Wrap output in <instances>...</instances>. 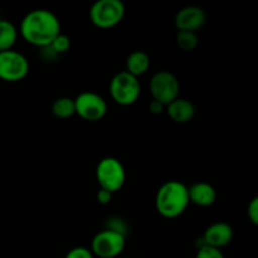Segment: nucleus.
<instances>
[{"instance_id": "nucleus-1", "label": "nucleus", "mask_w": 258, "mask_h": 258, "mask_svg": "<svg viewBox=\"0 0 258 258\" xmlns=\"http://www.w3.org/2000/svg\"><path fill=\"white\" fill-rule=\"evenodd\" d=\"M59 18L48 9H34L24 15L19 32L23 39L38 48H45L60 34Z\"/></svg>"}, {"instance_id": "nucleus-2", "label": "nucleus", "mask_w": 258, "mask_h": 258, "mask_svg": "<svg viewBox=\"0 0 258 258\" xmlns=\"http://www.w3.org/2000/svg\"><path fill=\"white\" fill-rule=\"evenodd\" d=\"M189 203L188 186L178 180L166 181L159 188L155 197L156 211L168 219L181 216L186 211Z\"/></svg>"}, {"instance_id": "nucleus-3", "label": "nucleus", "mask_w": 258, "mask_h": 258, "mask_svg": "<svg viewBox=\"0 0 258 258\" xmlns=\"http://www.w3.org/2000/svg\"><path fill=\"white\" fill-rule=\"evenodd\" d=\"M126 8L122 0H97L90 8V20L95 27L110 29L122 22Z\"/></svg>"}, {"instance_id": "nucleus-4", "label": "nucleus", "mask_w": 258, "mask_h": 258, "mask_svg": "<svg viewBox=\"0 0 258 258\" xmlns=\"http://www.w3.org/2000/svg\"><path fill=\"white\" fill-rule=\"evenodd\" d=\"M110 93L117 105L131 106L139 100L141 86L138 77L126 71L116 73L110 82Z\"/></svg>"}, {"instance_id": "nucleus-5", "label": "nucleus", "mask_w": 258, "mask_h": 258, "mask_svg": "<svg viewBox=\"0 0 258 258\" xmlns=\"http://www.w3.org/2000/svg\"><path fill=\"white\" fill-rule=\"evenodd\" d=\"M96 179L100 189L110 193L121 190L126 181V171L122 163L116 158H103L96 168Z\"/></svg>"}, {"instance_id": "nucleus-6", "label": "nucleus", "mask_w": 258, "mask_h": 258, "mask_svg": "<svg viewBox=\"0 0 258 258\" xmlns=\"http://www.w3.org/2000/svg\"><path fill=\"white\" fill-rule=\"evenodd\" d=\"M150 92L153 100L168 106L179 97L180 83L174 73L169 71H159L150 80Z\"/></svg>"}, {"instance_id": "nucleus-7", "label": "nucleus", "mask_w": 258, "mask_h": 258, "mask_svg": "<svg viewBox=\"0 0 258 258\" xmlns=\"http://www.w3.org/2000/svg\"><path fill=\"white\" fill-rule=\"evenodd\" d=\"M126 247V236L117 232L103 229L93 237L91 242V252L98 258H116Z\"/></svg>"}, {"instance_id": "nucleus-8", "label": "nucleus", "mask_w": 258, "mask_h": 258, "mask_svg": "<svg viewBox=\"0 0 258 258\" xmlns=\"http://www.w3.org/2000/svg\"><path fill=\"white\" fill-rule=\"evenodd\" d=\"M29 73V62L17 50L0 52V80L5 82H18Z\"/></svg>"}, {"instance_id": "nucleus-9", "label": "nucleus", "mask_w": 258, "mask_h": 258, "mask_svg": "<svg viewBox=\"0 0 258 258\" xmlns=\"http://www.w3.org/2000/svg\"><path fill=\"white\" fill-rule=\"evenodd\" d=\"M76 113L90 122L102 120L107 113V103L98 93L86 91L75 98Z\"/></svg>"}, {"instance_id": "nucleus-10", "label": "nucleus", "mask_w": 258, "mask_h": 258, "mask_svg": "<svg viewBox=\"0 0 258 258\" xmlns=\"http://www.w3.org/2000/svg\"><path fill=\"white\" fill-rule=\"evenodd\" d=\"M207 14L202 8L196 5L184 7L176 13L175 25L179 32H194L201 29L206 24Z\"/></svg>"}, {"instance_id": "nucleus-11", "label": "nucleus", "mask_w": 258, "mask_h": 258, "mask_svg": "<svg viewBox=\"0 0 258 258\" xmlns=\"http://www.w3.org/2000/svg\"><path fill=\"white\" fill-rule=\"evenodd\" d=\"M233 236L234 232L232 226H229L226 222H216L204 231L202 238L206 246L221 249L231 243Z\"/></svg>"}, {"instance_id": "nucleus-12", "label": "nucleus", "mask_w": 258, "mask_h": 258, "mask_svg": "<svg viewBox=\"0 0 258 258\" xmlns=\"http://www.w3.org/2000/svg\"><path fill=\"white\" fill-rule=\"evenodd\" d=\"M166 112L174 122L186 123L190 122L196 116V106L186 98L178 97L166 106Z\"/></svg>"}, {"instance_id": "nucleus-13", "label": "nucleus", "mask_w": 258, "mask_h": 258, "mask_svg": "<svg viewBox=\"0 0 258 258\" xmlns=\"http://www.w3.org/2000/svg\"><path fill=\"white\" fill-rule=\"evenodd\" d=\"M189 201L198 207H209L216 202L217 191L211 184L198 181L188 188Z\"/></svg>"}, {"instance_id": "nucleus-14", "label": "nucleus", "mask_w": 258, "mask_h": 258, "mask_svg": "<svg viewBox=\"0 0 258 258\" xmlns=\"http://www.w3.org/2000/svg\"><path fill=\"white\" fill-rule=\"evenodd\" d=\"M149 67H150V58L143 50H135L130 53L126 59V72L135 77L143 76L144 73L148 72Z\"/></svg>"}, {"instance_id": "nucleus-15", "label": "nucleus", "mask_w": 258, "mask_h": 258, "mask_svg": "<svg viewBox=\"0 0 258 258\" xmlns=\"http://www.w3.org/2000/svg\"><path fill=\"white\" fill-rule=\"evenodd\" d=\"M18 38V30L12 22L0 19V52L10 50Z\"/></svg>"}, {"instance_id": "nucleus-16", "label": "nucleus", "mask_w": 258, "mask_h": 258, "mask_svg": "<svg viewBox=\"0 0 258 258\" xmlns=\"http://www.w3.org/2000/svg\"><path fill=\"white\" fill-rule=\"evenodd\" d=\"M52 112L58 118H70L76 113L75 100L71 97H59L53 102Z\"/></svg>"}, {"instance_id": "nucleus-17", "label": "nucleus", "mask_w": 258, "mask_h": 258, "mask_svg": "<svg viewBox=\"0 0 258 258\" xmlns=\"http://www.w3.org/2000/svg\"><path fill=\"white\" fill-rule=\"evenodd\" d=\"M176 44L183 52H193L198 45V37L194 32H178Z\"/></svg>"}, {"instance_id": "nucleus-18", "label": "nucleus", "mask_w": 258, "mask_h": 258, "mask_svg": "<svg viewBox=\"0 0 258 258\" xmlns=\"http://www.w3.org/2000/svg\"><path fill=\"white\" fill-rule=\"evenodd\" d=\"M70 47H71L70 38H68L67 35L62 34V33H60V34L58 35V37L55 38L54 40H53L52 44H50V48H52V49L54 50V52L57 53L58 55H60V54H63V53L68 52Z\"/></svg>"}, {"instance_id": "nucleus-19", "label": "nucleus", "mask_w": 258, "mask_h": 258, "mask_svg": "<svg viewBox=\"0 0 258 258\" xmlns=\"http://www.w3.org/2000/svg\"><path fill=\"white\" fill-rule=\"evenodd\" d=\"M196 258H224V254L222 253L221 249L204 246L202 248L197 249Z\"/></svg>"}, {"instance_id": "nucleus-20", "label": "nucleus", "mask_w": 258, "mask_h": 258, "mask_svg": "<svg viewBox=\"0 0 258 258\" xmlns=\"http://www.w3.org/2000/svg\"><path fill=\"white\" fill-rule=\"evenodd\" d=\"M108 223L106 229H110V231L117 232V233L123 234L126 236V232H127V226H126L125 222L120 218H110L108 219Z\"/></svg>"}, {"instance_id": "nucleus-21", "label": "nucleus", "mask_w": 258, "mask_h": 258, "mask_svg": "<svg viewBox=\"0 0 258 258\" xmlns=\"http://www.w3.org/2000/svg\"><path fill=\"white\" fill-rule=\"evenodd\" d=\"M64 258H95L92 254L91 249L86 248V247H76L68 251Z\"/></svg>"}, {"instance_id": "nucleus-22", "label": "nucleus", "mask_w": 258, "mask_h": 258, "mask_svg": "<svg viewBox=\"0 0 258 258\" xmlns=\"http://www.w3.org/2000/svg\"><path fill=\"white\" fill-rule=\"evenodd\" d=\"M247 213H248V218L254 226L258 227V196L254 197L248 204L247 208Z\"/></svg>"}, {"instance_id": "nucleus-23", "label": "nucleus", "mask_w": 258, "mask_h": 258, "mask_svg": "<svg viewBox=\"0 0 258 258\" xmlns=\"http://www.w3.org/2000/svg\"><path fill=\"white\" fill-rule=\"evenodd\" d=\"M112 193H110V191L107 190H103V189H100L97 193V196H96V198H97V202L100 204H108L111 201H112Z\"/></svg>"}, {"instance_id": "nucleus-24", "label": "nucleus", "mask_w": 258, "mask_h": 258, "mask_svg": "<svg viewBox=\"0 0 258 258\" xmlns=\"http://www.w3.org/2000/svg\"><path fill=\"white\" fill-rule=\"evenodd\" d=\"M165 108V105H163V103L159 102V101L156 100H151L150 103H149V110H150V112L154 113V115H160V113L164 112Z\"/></svg>"}]
</instances>
